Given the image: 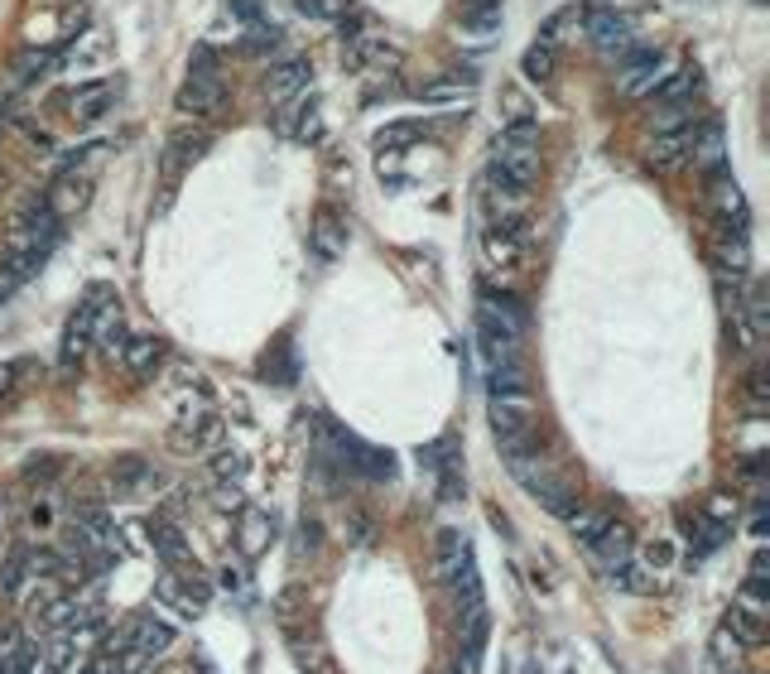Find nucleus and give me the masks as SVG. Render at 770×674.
<instances>
[{
    "mask_svg": "<svg viewBox=\"0 0 770 674\" xmlns=\"http://www.w3.org/2000/svg\"><path fill=\"white\" fill-rule=\"evenodd\" d=\"M203 150H207V130H179V136L169 140V154H164L169 174H179L183 164H193Z\"/></svg>",
    "mask_w": 770,
    "mask_h": 674,
    "instance_id": "c756f323",
    "label": "nucleus"
},
{
    "mask_svg": "<svg viewBox=\"0 0 770 674\" xmlns=\"http://www.w3.org/2000/svg\"><path fill=\"white\" fill-rule=\"evenodd\" d=\"M77 521H83L87 535H106V511L101 506H77Z\"/></svg>",
    "mask_w": 770,
    "mask_h": 674,
    "instance_id": "a19ab883",
    "label": "nucleus"
},
{
    "mask_svg": "<svg viewBox=\"0 0 770 674\" xmlns=\"http://www.w3.org/2000/svg\"><path fill=\"white\" fill-rule=\"evenodd\" d=\"M49 674H63V670H49Z\"/></svg>",
    "mask_w": 770,
    "mask_h": 674,
    "instance_id": "09e8293b",
    "label": "nucleus"
},
{
    "mask_svg": "<svg viewBox=\"0 0 770 674\" xmlns=\"http://www.w3.org/2000/svg\"><path fill=\"white\" fill-rule=\"evenodd\" d=\"M169 645H174V627H169L164 617H154V612H136V617H126V627L116 631L106 651L150 660V655H164Z\"/></svg>",
    "mask_w": 770,
    "mask_h": 674,
    "instance_id": "6e6552de",
    "label": "nucleus"
},
{
    "mask_svg": "<svg viewBox=\"0 0 770 674\" xmlns=\"http://www.w3.org/2000/svg\"><path fill=\"white\" fill-rule=\"evenodd\" d=\"M270 539H275V515L250 511L246 525H242V549H246V554H260L265 545H270Z\"/></svg>",
    "mask_w": 770,
    "mask_h": 674,
    "instance_id": "72a5a7b5",
    "label": "nucleus"
},
{
    "mask_svg": "<svg viewBox=\"0 0 770 674\" xmlns=\"http://www.w3.org/2000/svg\"><path fill=\"white\" fill-rule=\"evenodd\" d=\"M530 313L525 303L506 295V289H482L477 299V342H482L486 362H501V356H521Z\"/></svg>",
    "mask_w": 770,
    "mask_h": 674,
    "instance_id": "f257e3e1",
    "label": "nucleus"
},
{
    "mask_svg": "<svg viewBox=\"0 0 770 674\" xmlns=\"http://www.w3.org/2000/svg\"><path fill=\"white\" fill-rule=\"evenodd\" d=\"M535 174H539V126L530 116H515L496 136V145H491V183L496 189L530 193Z\"/></svg>",
    "mask_w": 770,
    "mask_h": 674,
    "instance_id": "f03ea898",
    "label": "nucleus"
},
{
    "mask_svg": "<svg viewBox=\"0 0 770 674\" xmlns=\"http://www.w3.org/2000/svg\"><path fill=\"white\" fill-rule=\"evenodd\" d=\"M116 83H83L77 92H68V111L77 116V121H97V116H106L116 107Z\"/></svg>",
    "mask_w": 770,
    "mask_h": 674,
    "instance_id": "5701e85b",
    "label": "nucleus"
},
{
    "mask_svg": "<svg viewBox=\"0 0 770 674\" xmlns=\"http://www.w3.org/2000/svg\"><path fill=\"white\" fill-rule=\"evenodd\" d=\"M6 295H10V289H6V285H0V299H6Z\"/></svg>",
    "mask_w": 770,
    "mask_h": 674,
    "instance_id": "de8ad7c7",
    "label": "nucleus"
},
{
    "mask_svg": "<svg viewBox=\"0 0 770 674\" xmlns=\"http://www.w3.org/2000/svg\"><path fill=\"white\" fill-rule=\"evenodd\" d=\"M49 260V250L39 246H24V242H10L6 250H0V285H24L30 275H39V266Z\"/></svg>",
    "mask_w": 770,
    "mask_h": 674,
    "instance_id": "4be33fe9",
    "label": "nucleus"
},
{
    "mask_svg": "<svg viewBox=\"0 0 770 674\" xmlns=\"http://www.w3.org/2000/svg\"><path fill=\"white\" fill-rule=\"evenodd\" d=\"M741 674H751V670H741Z\"/></svg>",
    "mask_w": 770,
    "mask_h": 674,
    "instance_id": "8fccbe9b",
    "label": "nucleus"
},
{
    "mask_svg": "<svg viewBox=\"0 0 770 674\" xmlns=\"http://www.w3.org/2000/svg\"><path fill=\"white\" fill-rule=\"evenodd\" d=\"M352 242V227H347V217L338 213V207H323V213L313 217V250H318V260H333L342 256Z\"/></svg>",
    "mask_w": 770,
    "mask_h": 674,
    "instance_id": "412c9836",
    "label": "nucleus"
},
{
    "mask_svg": "<svg viewBox=\"0 0 770 674\" xmlns=\"http://www.w3.org/2000/svg\"><path fill=\"white\" fill-rule=\"evenodd\" d=\"M299 549H318V525L313 521L299 525Z\"/></svg>",
    "mask_w": 770,
    "mask_h": 674,
    "instance_id": "a18cd8bd",
    "label": "nucleus"
},
{
    "mask_svg": "<svg viewBox=\"0 0 770 674\" xmlns=\"http://www.w3.org/2000/svg\"><path fill=\"white\" fill-rule=\"evenodd\" d=\"M486 607H472V612H462V627H458V636H462V651H482L486 645Z\"/></svg>",
    "mask_w": 770,
    "mask_h": 674,
    "instance_id": "e433bc0d",
    "label": "nucleus"
},
{
    "mask_svg": "<svg viewBox=\"0 0 770 674\" xmlns=\"http://www.w3.org/2000/svg\"><path fill=\"white\" fill-rule=\"evenodd\" d=\"M212 472H217L222 482H236V478L246 472V462L236 458V453H217V458H212Z\"/></svg>",
    "mask_w": 770,
    "mask_h": 674,
    "instance_id": "58836bf2",
    "label": "nucleus"
},
{
    "mask_svg": "<svg viewBox=\"0 0 770 674\" xmlns=\"http://www.w3.org/2000/svg\"><path fill=\"white\" fill-rule=\"evenodd\" d=\"M684 531H688V559L703 564L708 554H718V549L727 545V535H732V506H727L723 496L708 501V511L688 515Z\"/></svg>",
    "mask_w": 770,
    "mask_h": 674,
    "instance_id": "1a4fd4ad",
    "label": "nucleus"
},
{
    "mask_svg": "<svg viewBox=\"0 0 770 674\" xmlns=\"http://www.w3.org/2000/svg\"><path fill=\"white\" fill-rule=\"evenodd\" d=\"M154 598L164 602V607H174L179 617H197L207 607V584H197V578L179 574V568H164V574H159V584H154Z\"/></svg>",
    "mask_w": 770,
    "mask_h": 674,
    "instance_id": "dca6fc26",
    "label": "nucleus"
},
{
    "mask_svg": "<svg viewBox=\"0 0 770 674\" xmlns=\"http://www.w3.org/2000/svg\"><path fill=\"white\" fill-rule=\"evenodd\" d=\"M645 564H650V568H665V564H670V545H665V539L645 549Z\"/></svg>",
    "mask_w": 770,
    "mask_h": 674,
    "instance_id": "c03bdc74",
    "label": "nucleus"
},
{
    "mask_svg": "<svg viewBox=\"0 0 770 674\" xmlns=\"http://www.w3.org/2000/svg\"><path fill=\"white\" fill-rule=\"evenodd\" d=\"M708 266L718 270L723 285H741V280H747V270H751V242H747V232H718V236H713Z\"/></svg>",
    "mask_w": 770,
    "mask_h": 674,
    "instance_id": "ddd939ff",
    "label": "nucleus"
},
{
    "mask_svg": "<svg viewBox=\"0 0 770 674\" xmlns=\"http://www.w3.org/2000/svg\"><path fill=\"white\" fill-rule=\"evenodd\" d=\"M486 395L491 400H525L530 395V366L525 356H501L486 366Z\"/></svg>",
    "mask_w": 770,
    "mask_h": 674,
    "instance_id": "6ab92c4d",
    "label": "nucleus"
},
{
    "mask_svg": "<svg viewBox=\"0 0 770 674\" xmlns=\"http://www.w3.org/2000/svg\"><path fill=\"white\" fill-rule=\"evenodd\" d=\"M295 10H299V15H309V20L338 24V20H347L352 0H295Z\"/></svg>",
    "mask_w": 770,
    "mask_h": 674,
    "instance_id": "c9c22d12",
    "label": "nucleus"
},
{
    "mask_svg": "<svg viewBox=\"0 0 770 674\" xmlns=\"http://www.w3.org/2000/svg\"><path fill=\"white\" fill-rule=\"evenodd\" d=\"M588 39L597 49H602L607 58H621L627 49H635V30L627 15H617V10H588Z\"/></svg>",
    "mask_w": 770,
    "mask_h": 674,
    "instance_id": "f3484780",
    "label": "nucleus"
},
{
    "mask_svg": "<svg viewBox=\"0 0 770 674\" xmlns=\"http://www.w3.org/2000/svg\"><path fill=\"white\" fill-rule=\"evenodd\" d=\"M265 381H275V386H295V356H289V342H275V356L265 352V366H260Z\"/></svg>",
    "mask_w": 770,
    "mask_h": 674,
    "instance_id": "f704fd0d",
    "label": "nucleus"
},
{
    "mask_svg": "<svg viewBox=\"0 0 770 674\" xmlns=\"http://www.w3.org/2000/svg\"><path fill=\"white\" fill-rule=\"evenodd\" d=\"M607 525H612V515H607V511H582L578 506L574 515H568V531H574V539H578L582 549H592L597 539L607 535Z\"/></svg>",
    "mask_w": 770,
    "mask_h": 674,
    "instance_id": "2f4dec72",
    "label": "nucleus"
},
{
    "mask_svg": "<svg viewBox=\"0 0 770 674\" xmlns=\"http://www.w3.org/2000/svg\"><path fill=\"white\" fill-rule=\"evenodd\" d=\"M645 160L655 164L660 174H674V169H684V164H688V136H684V126H680V130H650Z\"/></svg>",
    "mask_w": 770,
    "mask_h": 674,
    "instance_id": "aec40b11",
    "label": "nucleus"
},
{
    "mask_svg": "<svg viewBox=\"0 0 770 674\" xmlns=\"http://www.w3.org/2000/svg\"><path fill=\"white\" fill-rule=\"evenodd\" d=\"M453 674H482V651H462Z\"/></svg>",
    "mask_w": 770,
    "mask_h": 674,
    "instance_id": "37998d69",
    "label": "nucleus"
},
{
    "mask_svg": "<svg viewBox=\"0 0 770 674\" xmlns=\"http://www.w3.org/2000/svg\"><path fill=\"white\" fill-rule=\"evenodd\" d=\"M318 425H323V434H328V448H333L338 462L352 472V478H362V482H371V486L395 482V458L385 453V448H376V443H362V439H356V434L338 429V425H328V419H318Z\"/></svg>",
    "mask_w": 770,
    "mask_h": 674,
    "instance_id": "20e7f679",
    "label": "nucleus"
},
{
    "mask_svg": "<svg viewBox=\"0 0 770 674\" xmlns=\"http://www.w3.org/2000/svg\"><path fill=\"white\" fill-rule=\"evenodd\" d=\"M588 554H592V564L602 568L607 578H617V584H627V568L635 564V539H631L627 525L612 521V525H607V535L597 539V545H592Z\"/></svg>",
    "mask_w": 770,
    "mask_h": 674,
    "instance_id": "2eb2a0df",
    "label": "nucleus"
},
{
    "mask_svg": "<svg viewBox=\"0 0 770 674\" xmlns=\"http://www.w3.org/2000/svg\"><path fill=\"white\" fill-rule=\"evenodd\" d=\"M34 568H30V554H10L6 568H0V584H6L10 592H20L24 588V578H30Z\"/></svg>",
    "mask_w": 770,
    "mask_h": 674,
    "instance_id": "4c0bfd02",
    "label": "nucleus"
},
{
    "mask_svg": "<svg viewBox=\"0 0 770 674\" xmlns=\"http://www.w3.org/2000/svg\"><path fill=\"white\" fill-rule=\"evenodd\" d=\"M525 77H530V83H549V77H554V34L549 30L525 49Z\"/></svg>",
    "mask_w": 770,
    "mask_h": 674,
    "instance_id": "473e14b6",
    "label": "nucleus"
},
{
    "mask_svg": "<svg viewBox=\"0 0 770 674\" xmlns=\"http://www.w3.org/2000/svg\"><path fill=\"white\" fill-rule=\"evenodd\" d=\"M698 73H670L660 87H650V130H680L694 121V107H698Z\"/></svg>",
    "mask_w": 770,
    "mask_h": 674,
    "instance_id": "423d86ee",
    "label": "nucleus"
},
{
    "mask_svg": "<svg viewBox=\"0 0 770 674\" xmlns=\"http://www.w3.org/2000/svg\"><path fill=\"white\" fill-rule=\"evenodd\" d=\"M145 531H150V545H154V559H164L169 568H183V559H189V539H183V531L174 521H154L145 525Z\"/></svg>",
    "mask_w": 770,
    "mask_h": 674,
    "instance_id": "cd10ccee",
    "label": "nucleus"
},
{
    "mask_svg": "<svg viewBox=\"0 0 770 674\" xmlns=\"http://www.w3.org/2000/svg\"><path fill=\"white\" fill-rule=\"evenodd\" d=\"M179 111L193 116V121H212V116L227 111V83H222L212 49H197L193 54L189 77H183V87H179Z\"/></svg>",
    "mask_w": 770,
    "mask_h": 674,
    "instance_id": "7ed1b4c3",
    "label": "nucleus"
},
{
    "mask_svg": "<svg viewBox=\"0 0 770 674\" xmlns=\"http://www.w3.org/2000/svg\"><path fill=\"white\" fill-rule=\"evenodd\" d=\"M617 87L627 92V97H645L650 87H660L670 77V58L660 54V49H627V54L617 58Z\"/></svg>",
    "mask_w": 770,
    "mask_h": 674,
    "instance_id": "9d476101",
    "label": "nucleus"
},
{
    "mask_svg": "<svg viewBox=\"0 0 770 674\" xmlns=\"http://www.w3.org/2000/svg\"><path fill=\"white\" fill-rule=\"evenodd\" d=\"M150 482H159V478H154V468H150L145 458H116V462H111V492L121 496V501L140 496Z\"/></svg>",
    "mask_w": 770,
    "mask_h": 674,
    "instance_id": "a878e982",
    "label": "nucleus"
},
{
    "mask_svg": "<svg viewBox=\"0 0 770 674\" xmlns=\"http://www.w3.org/2000/svg\"><path fill=\"white\" fill-rule=\"evenodd\" d=\"M309 83H313L309 58H299V54L270 58V73H265V92H270V101H275V107H285V101L303 97V92H309Z\"/></svg>",
    "mask_w": 770,
    "mask_h": 674,
    "instance_id": "4468645a",
    "label": "nucleus"
},
{
    "mask_svg": "<svg viewBox=\"0 0 770 674\" xmlns=\"http://www.w3.org/2000/svg\"><path fill=\"white\" fill-rule=\"evenodd\" d=\"M684 136H688V164H694L703 179L727 174V140H723L718 121H688Z\"/></svg>",
    "mask_w": 770,
    "mask_h": 674,
    "instance_id": "9b49d317",
    "label": "nucleus"
},
{
    "mask_svg": "<svg viewBox=\"0 0 770 674\" xmlns=\"http://www.w3.org/2000/svg\"><path fill=\"white\" fill-rule=\"evenodd\" d=\"M232 15L246 24V30H256V24L265 20V10H260V0H232Z\"/></svg>",
    "mask_w": 770,
    "mask_h": 674,
    "instance_id": "ea45409f",
    "label": "nucleus"
},
{
    "mask_svg": "<svg viewBox=\"0 0 770 674\" xmlns=\"http://www.w3.org/2000/svg\"><path fill=\"white\" fill-rule=\"evenodd\" d=\"M708 183V217L718 232H747V193L737 189L732 174H718V179H703Z\"/></svg>",
    "mask_w": 770,
    "mask_h": 674,
    "instance_id": "f8f14e48",
    "label": "nucleus"
},
{
    "mask_svg": "<svg viewBox=\"0 0 770 674\" xmlns=\"http://www.w3.org/2000/svg\"><path fill=\"white\" fill-rule=\"evenodd\" d=\"M111 309H121V299H116L106 285H92L87 299L73 309L68 328H63V366H68V372H73V366H83L92 338H97V328H101V319H106Z\"/></svg>",
    "mask_w": 770,
    "mask_h": 674,
    "instance_id": "39448f33",
    "label": "nucleus"
},
{
    "mask_svg": "<svg viewBox=\"0 0 770 674\" xmlns=\"http://www.w3.org/2000/svg\"><path fill=\"white\" fill-rule=\"evenodd\" d=\"M482 250H486L491 266H515V260H521V250H525V227H491V222H486Z\"/></svg>",
    "mask_w": 770,
    "mask_h": 674,
    "instance_id": "393cba45",
    "label": "nucleus"
},
{
    "mask_svg": "<svg viewBox=\"0 0 770 674\" xmlns=\"http://www.w3.org/2000/svg\"><path fill=\"white\" fill-rule=\"evenodd\" d=\"M15 376H20V372H15V366H0V400H6V395H10V391H15Z\"/></svg>",
    "mask_w": 770,
    "mask_h": 674,
    "instance_id": "49530a36",
    "label": "nucleus"
},
{
    "mask_svg": "<svg viewBox=\"0 0 770 674\" xmlns=\"http://www.w3.org/2000/svg\"><path fill=\"white\" fill-rule=\"evenodd\" d=\"M159 362H164V342L159 338H140V333H130L126 342V352H121V366L136 381H150L159 372Z\"/></svg>",
    "mask_w": 770,
    "mask_h": 674,
    "instance_id": "b1692460",
    "label": "nucleus"
},
{
    "mask_svg": "<svg viewBox=\"0 0 770 674\" xmlns=\"http://www.w3.org/2000/svg\"><path fill=\"white\" fill-rule=\"evenodd\" d=\"M486 425H491V434H496V448L506 458L539 453V443H535V409H530V400H491Z\"/></svg>",
    "mask_w": 770,
    "mask_h": 674,
    "instance_id": "0eeeda50",
    "label": "nucleus"
},
{
    "mask_svg": "<svg viewBox=\"0 0 770 674\" xmlns=\"http://www.w3.org/2000/svg\"><path fill=\"white\" fill-rule=\"evenodd\" d=\"M275 126L299 145L323 140V111H318L313 97H295V101H285V107H275Z\"/></svg>",
    "mask_w": 770,
    "mask_h": 674,
    "instance_id": "a211bd4d",
    "label": "nucleus"
},
{
    "mask_svg": "<svg viewBox=\"0 0 770 674\" xmlns=\"http://www.w3.org/2000/svg\"><path fill=\"white\" fill-rule=\"evenodd\" d=\"M419 468L429 472V478H443V472L462 468V462H458V443H453V439H434V443H424V448H419Z\"/></svg>",
    "mask_w": 770,
    "mask_h": 674,
    "instance_id": "7c9ffc66",
    "label": "nucleus"
},
{
    "mask_svg": "<svg viewBox=\"0 0 770 674\" xmlns=\"http://www.w3.org/2000/svg\"><path fill=\"white\" fill-rule=\"evenodd\" d=\"M723 631H727V641L737 645V651H756V645L766 641V621H761V612H751V607H732L727 612V621H723Z\"/></svg>",
    "mask_w": 770,
    "mask_h": 674,
    "instance_id": "bb28decb",
    "label": "nucleus"
},
{
    "mask_svg": "<svg viewBox=\"0 0 770 674\" xmlns=\"http://www.w3.org/2000/svg\"><path fill=\"white\" fill-rule=\"evenodd\" d=\"M458 24L462 34H491L501 24V0H462Z\"/></svg>",
    "mask_w": 770,
    "mask_h": 674,
    "instance_id": "c85d7f7f",
    "label": "nucleus"
},
{
    "mask_svg": "<svg viewBox=\"0 0 770 674\" xmlns=\"http://www.w3.org/2000/svg\"><path fill=\"white\" fill-rule=\"evenodd\" d=\"M83 674H126V665H121V655H116V651H101Z\"/></svg>",
    "mask_w": 770,
    "mask_h": 674,
    "instance_id": "79ce46f5",
    "label": "nucleus"
}]
</instances>
